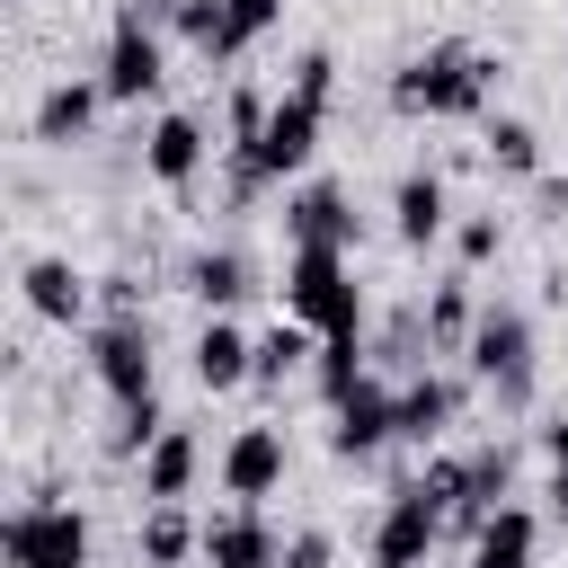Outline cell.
I'll use <instances>...</instances> for the list:
<instances>
[{
    "label": "cell",
    "mask_w": 568,
    "mask_h": 568,
    "mask_svg": "<svg viewBox=\"0 0 568 568\" xmlns=\"http://www.w3.org/2000/svg\"><path fill=\"white\" fill-rule=\"evenodd\" d=\"M541 515H550V524H568V462H550V470H541Z\"/></svg>",
    "instance_id": "34"
},
{
    "label": "cell",
    "mask_w": 568,
    "mask_h": 568,
    "mask_svg": "<svg viewBox=\"0 0 568 568\" xmlns=\"http://www.w3.org/2000/svg\"><path fill=\"white\" fill-rule=\"evenodd\" d=\"M355 240H364V213L337 178L284 186V248H355Z\"/></svg>",
    "instance_id": "12"
},
{
    "label": "cell",
    "mask_w": 568,
    "mask_h": 568,
    "mask_svg": "<svg viewBox=\"0 0 568 568\" xmlns=\"http://www.w3.org/2000/svg\"><path fill=\"white\" fill-rule=\"evenodd\" d=\"M532 453H541V462H568V417H541V426H532Z\"/></svg>",
    "instance_id": "35"
},
{
    "label": "cell",
    "mask_w": 568,
    "mask_h": 568,
    "mask_svg": "<svg viewBox=\"0 0 568 568\" xmlns=\"http://www.w3.org/2000/svg\"><path fill=\"white\" fill-rule=\"evenodd\" d=\"M435 550H444V506L408 470V479H390V497H382V515L364 532V568H426Z\"/></svg>",
    "instance_id": "7"
},
{
    "label": "cell",
    "mask_w": 568,
    "mask_h": 568,
    "mask_svg": "<svg viewBox=\"0 0 568 568\" xmlns=\"http://www.w3.org/2000/svg\"><path fill=\"white\" fill-rule=\"evenodd\" d=\"M417 311H426V337H435V364H444V355H470V328H479V293H470V266H453V275H435Z\"/></svg>",
    "instance_id": "21"
},
{
    "label": "cell",
    "mask_w": 568,
    "mask_h": 568,
    "mask_svg": "<svg viewBox=\"0 0 568 568\" xmlns=\"http://www.w3.org/2000/svg\"><path fill=\"white\" fill-rule=\"evenodd\" d=\"M133 470H142V506H169V497H186V488L204 479V435H195V426H169Z\"/></svg>",
    "instance_id": "22"
},
{
    "label": "cell",
    "mask_w": 568,
    "mask_h": 568,
    "mask_svg": "<svg viewBox=\"0 0 568 568\" xmlns=\"http://www.w3.org/2000/svg\"><path fill=\"white\" fill-rule=\"evenodd\" d=\"M532 222H550V231L568 222V178H550V169L532 178Z\"/></svg>",
    "instance_id": "33"
},
{
    "label": "cell",
    "mask_w": 568,
    "mask_h": 568,
    "mask_svg": "<svg viewBox=\"0 0 568 568\" xmlns=\"http://www.w3.org/2000/svg\"><path fill=\"white\" fill-rule=\"evenodd\" d=\"M328 106L337 98H311V89H275V106H266V133H257V160H266V178L284 186V178H302L311 160H320V133H328Z\"/></svg>",
    "instance_id": "9"
},
{
    "label": "cell",
    "mask_w": 568,
    "mask_h": 568,
    "mask_svg": "<svg viewBox=\"0 0 568 568\" xmlns=\"http://www.w3.org/2000/svg\"><path fill=\"white\" fill-rule=\"evenodd\" d=\"M18 293H27V311H36V320H53V328H80V320H89V302H98V275H80L71 257L36 248V257L18 266Z\"/></svg>",
    "instance_id": "16"
},
{
    "label": "cell",
    "mask_w": 568,
    "mask_h": 568,
    "mask_svg": "<svg viewBox=\"0 0 568 568\" xmlns=\"http://www.w3.org/2000/svg\"><path fill=\"white\" fill-rule=\"evenodd\" d=\"M275 27H284V0H222V71H240Z\"/></svg>",
    "instance_id": "26"
},
{
    "label": "cell",
    "mask_w": 568,
    "mask_h": 568,
    "mask_svg": "<svg viewBox=\"0 0 568 568\" xmlns=\"http://www.w3.org/2000/svg\"><path fill=\"white\" fill-rule=\"evenodd\" d=\"M462 373L479 382L488 417H532V390H541V337H532V311L524 302H479V328H470V355Z\"/></svg>",
    "instance_id": "2"
},
{
    "label": "cell",
    "mask_w": 568,
    "mask_h": 568,
    "mask_svg": "<svg viewBox=\"0 0 568 568\" xmlns=\"http://www.w3.org/2000/svg\"><path fill=\"white\" fill-rule=\"evenodd\" d=\"M133 559H142V568H186V559H204V524L186 515V497L142 506V524H133Z\"/></svg>",
    "instance_id": "23"
},
{
    "label": "cell",
    "mask_w": 568,
    "mask_h": 568,
    "mask_svg": "<svg viewBox=\"0 0 568 568\" xmlns=\"http://www.w3.org/2000/svg\"><path fill=\"white\" fill-rule=\"evenodd\" d=\"M284 568H337V532H328V524L284 532Z\"/></svg>",
    "instance_id": "31"
},
{
    "label": "cell",
    "mask_w": 568,
    "mask_h": 568,
    "mask_svg": "<svg viewBox=\"0 0 568 568\" xmlns=\"http://www.w3.org/2000/svg\"><path fill=\"white\" fill-rule=\"evenodd\" d=\"M98 89H106V106H142V98H160V89H169V36H160L133 0H115V18H106Z\"/></svg>",
    "instance_id": "6"
},
{
    "label": "cell",
    "mask_w": 568,
    "mask_h": 568,
    "mask_svg": "<svg viewBox=\"0 0 568 568\" xmlns=\"http://www.w3.org/2000/svg\"><path fill=\"white\" fill-rule=\"evenodd\" d=\"M497 248H506V213H462V222H453V266L479 275Z\"/></svg>",
    "instance_id": "30"
},
{
    "label": "cell",
    "mask_w": 568,
    "mask_h": 568,
    "mask_svg": "<svg viewBox=\"0 0 568 568\" xmlns=\"http://www.w3.org/2000/svg\"><path fill=\"white\" fill-rule=\"evenodd\" d=\"M98 106H106V89H98V71H89V80H53V89L36 98V115H27V133H36V151H80V142L98 133Z\"/></svg>",
    "instance_id": "17"
},
{
    "label": "cell",
    "mask_w": 568,
    "mask_h": 568,
    "mask_svg": "<svg viewBox=\"0 0 568 568\" xmlns=\"http://www.w3.org/2000/svg\"><path fill=\"white\" fill-rule=\"evenodd\" d=\"M364 373H373L364 337H320V355H311V390H320V408H337V399H346Z\"/></svg>",
    "instance_id": "27"
},
{
    "label": "cell",
    "mask_w": 568,
    "mask_h": 568,
    "mask_svg": "<svg viewBox=\"0 0 568 568\" xmlns=\"http://www.w3.org/2000/svg\"><path fill=\"white\" fill-rule=\"evenodd\" d=\"M284 470H293V453H284V426H275V417L231 426V444H222V462H213L222 497H240V506H266V497L284 488Z\"/></svg>",
    "instance_id": "11"
},
{
    "label": "cell",
    "mask_w": 568,
    "mask_h": 568,
    "mask_svg": "<svg viewBox=\"0 0 568 568\" xmlns=\"http://www.w3.org/2000/svg\"><path fill=\"white\" fill-rule=\"evenodd\" d=\"M479 399V382L470 373H453V364H426V373H408L399 382V444L408 453H435L453 426H462V408Z\"/></svg>",
    "instance_id": "10"
},
{
    "label": "cell",
    "mask_w": 568,
    "mask_h": 568,
    "mask_svg": "<svg viewBox=\"0 0 568 568\" xmlns=\"http://www.w3.org/2000/svg\"><path fill=\"white\" fill-rule=\"evenodd\" d=\"M186 568H204V559H186Z\"/></svg>",
    "instance_id": "36"
},
{
    "label": "cell",
    "mask_w": 568,
    "mask_h": 568,
    "mask_svg": "<svg viewBox=\"0 0 568 568\" xmlns=\"http://www.w3.org/2000/svg\"><path fill=\"white\" fill-rule=\"evenodd\" d=\"M195 62H213L222 71V0H178V27H169Z\"/></svg>",
    "instance_id": "29"
},
{
    "label": "cell",
    "mask_w": 568,
    "mask_h": 568,
    "mask_svg": "<svg viewBox=\"0 0 568 568\" xmlns=\"http://www.w3.org/2000/svg\"><path fill=\"white\" fill-rule=\"evenodd\" d=\"M479 160L497 169V178H541V124L532 115H479Z\"/></svg>",
    "instance_id": "24"
},
{
    "label": "cell",
    "mask_w": 568,
    "mask_h": 568,
    "mask_svg": "<svg viewBox=\"0 0 568 568\" xmlns=\"http://www.w3.org/2000/svg\"><path fill=\"white\" fill-rule=\"evenodd\" d=\"M89 382L106 390V408L160 390V337H151V311H98V320H89Z\"/></svg>",
    "instance_id": "5"
},
{
    "label": "cell",
    "mask_w": 568,
    "mask_h": 568,
    "mask_svg": "<svg viewBox=\"0 0 568 568\" xmlns=\"http://www.w3.org/2000/svg\"><path fill=\"white\" fill-rule=\"evenodd\" d=\"M186 364H195V382L222 399V390H240V382L257 373V337L240 328V311H204V328H195Z\"/></svg>",
    "instance_id": "18"
},
{
    "label": "cell",
    "mask_w": 568,
    "mask_h": 568,
    "mask_svg": "<svg viewBox=\"0 0 568 568\" xmlns=\"http://www.w3.org/2000/svg\"><path fill=\"white\" fill-rule=\"evenodd\" d=\"M284 311L320 337H364V284H355V248H284Z\"/></svg>",
    "instance_id": "3"
},
{
    "label": "cell",
    "mask_w": 568,
    "mask_h": 568,
    "mask_svg": "<svg viewBox=\"0 0 568 568\" xmlns=\"http://www.w3.org/2000/svg\"><path fill=\"white\" fill-rule=\"evenodd\" d=\"M311 355H320V328H302V320L284 311L275 328H257V373H248V382H257V390L275 399V390H284L293 373H311Z\"/></svg>",
    "instance_id": "25"
},
{
    "label": "cell",
    "mask_w": 568,
    "mask_h": 568,
    "mask_svg": "<svg viewBox=\"0 0 568 568\" xmlns=\"http://www.w3.org/2000/svg\"><path fill=\"white\" fill-rule=\"evenodd\" d=\"M204 568H284V532L266 524V506H222L204 515Z\"/></svg>",
    "instance_id": "15"
},
{
    "label": "cell",
    "mask_w": 568,
    "mask_h": 568,
    "mask_svg": "<svg viewBox=\"0 0 568 568\" xmlns=\"http://www.w3.org/2000/svg\"><path fill=\"white\" fill-rule=\"evenodd\" d=\"M390 240H399L408 257H426V248L453 240V186H444V169H408V178L390 186Z\"/></svg>",
    "instance_id": "14"
},
{
    "label": "cell",
    "mask_w": 568,
    "mask_h": 568,
    "mask_svg": "<svg viewBox=\"0 0 568 568\" xmlns=\"http://www.w3.org/2000/svg\"><path fill=\"white\" fill-rule=\"evenodd\" d=\"M541 524H550L541 506L506 497V506L470 532V550H462V559H470V568H541Z\"/></svg>",
    "instance_id": "19"
},
{
    "label": "cell",
    "mask_w": 568,
    "mask_h": 568,
    "mask_svg": "<svg viewBox=\"0 0 568 568\" xmlns=\"http://www.w3.org/2000/svg\"><path fill=\"white\" fill-rule=\"evenodd\" d=\"M186 293H195L204 311H240V302H257L266 284H257V257H248L240 240H213V248L186 257Z\"/></svg>",
    "instance_id": "20"
},
{
    "label": "cell",
    "mask_w": 568,
    "mask_h": 568,
    "mask_svg": "<svg viewBox=\"0 0 568 568\" xmlns=\"http://www.w3.org/2000/svg\"><path fill=\"white\" fill-rule=\"evenodd\" d=\"M89 541H98L89 506H71V497H53V488L18 497L9 524H0V559H9V568H89Z\"/></svg>",
    "instance_id": "4"
},
{
    "label": "cell",
    "mask_w": 568,
    "mask_h": 568,
    "mask_svg": "<svg viewBox=\"0 0 568 568\" xmlns=\"http://www.w3.org/2000/svg\"><path fill=\"white\" fill-rule=\"evenodd\" d=\"M160 435H169V408H160V390H151V399H124V408L106 417V462H142Z\"/></svg>",
    "instance_id": "28"
},
{
    "label": "cell",
    "mask_w": 568,
    "mask_h": 568,
    "mask_svg": "<svg viewBox=\"0 0 568 568\" xmlns=\"http://www.w3.org/2000/svg\"><path fill=\"white\" fill-rule=\"evenodd\" d=\"M204 160H222L213 115H195V106H160V115H151V133H142V178H151V186H169V195H195Z\"/></svg>",
    "instance_id": "8"
},
{
    "label": "cell",
    "mask_w": 568,
    "mask_h": 568,
    "mask_svg": "<svg viewBox=\"0 0 568 568\" xmlns=\"http://www.w3.org/2000/svg\"><path fill=\"white\" fill-rule=\"evenodd\" d=\"M497 89H506V62L488 44L435 36L390 71V115L399 124H479V115H497Z\"/></svg>",
    "instance_id": "1"
},
{
    "label": "cell",
    "mask_w": 568,
    "mask_h": 568,
    "mask_svg": "<svg viewBox=\"0 0 568 568\" xmlns=\"http://www.w3.org/2000/svg\"><path fill=\"white\" fill-rule=\"evenodd\" d=\"M98 311H142V275L133 266H106L98 275Z\"/></svg>",
    "instance_id": "32"
},
{
    "label": "cell",
    "mask_w": 568,
    "mask_h": 568,
    "mask_svg": "<svg viewBox=\"0 0 568 568\" xmlns=\"http://www.w3.org/2000/svg\"><path fill=\"white\" fill-rule=\"evenodd\" d=\"M399 444V390L382 382V373H364L337 408H328V453L337 462H373V453H390Z\"/></svg>",
    "instance_id": "13"
}]
</instances>
